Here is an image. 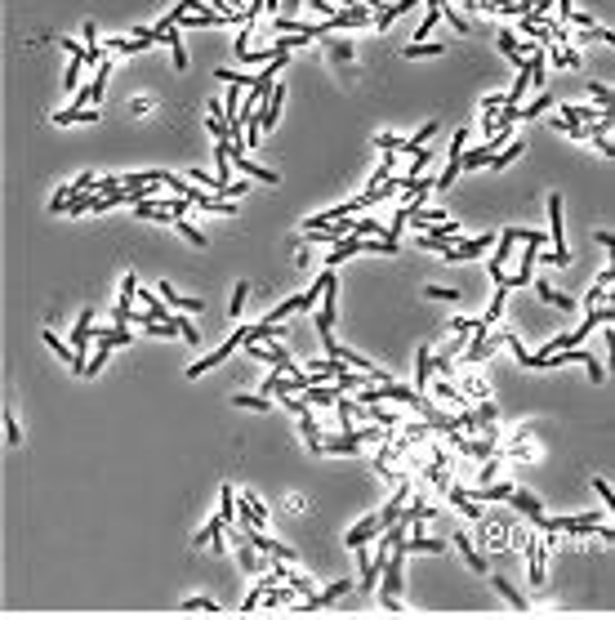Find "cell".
I'll list each match as a JSON object with an SVG mask.
<instances>
[{
	"label": "cell",
	"instance_id": "cell-16",
	"mask_svg": "<svg viewBox=\"0 0 615 620\" xmlns=\"http://www.w3.org/2000/svg\"><path fill=\"white\" fill-rule=\"evenodd\" d=\"M299 424H304V437H308V451H317L321 455V428H317V420H312V406L299 415Z\"/></svg>",
	"mask_w": 615,
	"mask_h": 620
},
{
	"label": "cell",
	"instance_id": "cell-38",
	"mask_svg": "<svg viewBox=\"0 0 615 620\" xmlns=\"http://www.w3.org/2000/svg\"><path fill=\"white\" fill-rule=\"evenodd\" d=\"M584 304H589V308H593V304H607V286H593V290H589V299H584Z\"/></svg>",
	"mask_w": 615,
	"mask_h": 620
},
{
	"label": "cell",
	"instance_id": "cell-36",
	"mask_svg": "<svg viewBox=\"0 0 615 620\" xmlns=\"http://www.w3.org/2000/svg\"><path fill=\"white\" fill-rule=\"evenodd\" d=\"M437 397H446V402H455V406H463V397H455V389H450V384H446V380H441V384H437Z\"/></svg>",
	"mask_w": 615,
	"mask_h": 620
},
{
	"label": "cell",
	"instance_id": "cell-7",
	"mask_svg": "<svg viewBox=\"0 0 615 620\" xmlns=\"http://www.w3.org/2000/svg\"><path fill=\"white\" fill-rule=\"evenodd\" d=\"M156 290H160V299H165L169 308H178V313H196V308H201V299H183V295H178L174 286H169V281H160Z\"/></svg>",
	"mask_w": 615,
	"mask_h": 620
},
{
	"label": "cell",
	"instance_id": "cell-14",
	"mask_svg": "<svg viewBox=\"0 0 615 620\" xmlns=\"http://www.w3.org/2000/svg\"><path fill=\"white\" fill-rule=\"evenodd\" d=\"M495 45H499V50H504L508 59L517 63V68H522V63H526V50H522V45H517V36H513V32H499V41H495Z\"/></svg>",
	"mask_w": 615,
	"mask_h": 620
},
{
	"label": "cell",
	"instance_id": "cell-34",
	"mask_svg": "<svg viewBox=\"0 0 615 620\" xmlns=\"http://www.w3.org/2000/svg\"><path fill=\"white\" fill-rule=\"evenodd\" d=\"M424 295H428V299H459L463 290H441V286H428V290H424Z\"/></svg>",
	"mask_w": 615,
	"mask_h": 620
},
{
	"label": "cell",
	"instance_id": "cell-1",
	"mask_svg": "<svg viewBox=\"0 0 615 620\" xmlns=\"http://www.w3.org/2000/svg\"><path fill=\"white\" fill-rule=\"evenodd\" d=\"M548 228H553V255H544L548 264H571V250H566V223H562V196H548Z\"/></svg>",
	"mask_w": 615,
	"mask_h": 620
},
{
	"label": "cell",
	"instance_id": "cell-33",
	"mask_svg": "<svg viewBox=\"0 0 615 620\" xmlns=\"http://www.w3.org/2000/svg\"><path fill=\"white\" fill-rule=\"evenodd\" d=\"M236 402V406H254V411H268V397H245V393H241V397H232Z\"/></svg>",
	"mask_w": 615,
	"mask_h": 620
},
{
	"label": "cell",
	"instance_id": "cell-17",
	"mask_svg": "<svg viewBox=\"0 0 615 620\" xmlns=\"http://www.w3.org/2000/svg\"><path fill=\"white\" fill-rule=\"evenodd\" d=\"M446 495H450V504H455L459 513H468V518H481L477 504H468V491H463V486H446Z\"/></svg>",
	"mask_w": 615,
	"mask_h": 620
},
{
	"label": "cell",
	"instance_id": "cell-22",
	"mask_svg": "<svg viewBox=\"0 0 615 620\" xmlns=\"http://www.w3.org/2000/svg\"><path fill=\"white\" fill-rule=\"evenodd\" d=\"M406 59H437V54H446V50H441V45L437 41H432V45H406Z\"/></svg>",
	"mask_w": 615,
	"mask_h": 620
},
{
	"label": "cell",
	"instance_id": "cell-19",
	"mask_svg": "<svg viewBox=\"0 0 615 620\" xmlns=\"http://www.w3.org/2000/svg\"><path fill=\"white\" fill-rule=\"evenodd\" d=\"M490 585H495V589H499V594H504V598H508V603H513V607H517V612H526V598H522V594H517V589H513V585H508V580H504V576H495V580H490Z\"/></svg>",
	"mask_w": 615,
	"mask_h": 620
},
{
	"label": "cell",
	"instance_id": "cell-13",
	"mask_svg": "<svg viewBox=\"0 0 615 620\" xmlns=\"http://www.w3.org/2000/svg\"><path fill=\"white\" fill-rule=\"evenodd\" d=\"M90 340H103V344H112V349H121V344H129L134 335H129V331H121V326H116V331H103V326H90Z\"/></svg>",
	"mask_w": 615,
	"mask_h": 620
},
{
	"label": "cell",
	"instance_id": "cell-12",
	"mask_svg": "<svg viewBox=\"0 0 615 620\" xmlns=\"http://www.w3.org/2000/svg\"><path fill=\"white\" fill-rule=\"evenodd\" d=\"M406 9H410V0H397V5H384L379 14H375V27H379V32H388V27H393L397 18L406 14Z\"/></svg>",
	"mask_w": 615,
	"mask_h": 620
},
{
	"label": "cell",
	"instance_id": "cell-18",
	"mask_svg": "<svg viewBox=\"0 0 615 620\" xmlns=\"http://www.w3.org/2000/svg\"><path fill=\"white\" fill-rule=\"evenodd\" d=\"M539 299H548V304H557V308H575V299L571 295H562V290H553V286H548V281H539Z\"/></svg>",
	"mask_w": 615,
	"mask_h": 620
},
{
	"label": "cell",
	"instance_id": "cell-3",
	"mask_svg": "<svg viewBox=\"0 0 615 620\" xmlns=\"http://www.w3.org/2000/svg\"><path fill=\"white\" fill-rule=\"evenodd\" d=\"M495 246V237H459V246H446V250H437L446 264H463V259H472V255H481V250H490Z\"/></svg>",
	"mask_w": 615,
	"mask_h": 620
},
{
	"label": "cell",
	"instance_id": "cell-31",
	"mask_svg": "<svg viewBox=\"0 0 615 620\" xmlns=\"http://www.w3.org/2000/svg\"><path fill=\"white\" fill-rule=\"evenodd\" d=\"M241 567H245V571H259V558H254V549H250L245 540H241Z\"/></svg>",
	"mask_w": 615,
	"mask_h": 620
},
{
	"label": "cell",
	"instance_id": "cell-42",
	"mask_svg": "<svg viewBox=\"0 0 615 620\" xmlns=\"http://www.w3.org/2000/svg\"><path fill=\"white\" fill-rule=\"evenodd\" d=\"M0 509H5V504H0Z\"/></svg>",
	"mask_w": 615,
	"mask_h": 620
},
{
	"label": "cell",
	"instance_id": "cell-2",
	"mask_svg": "<svg viewBox=\"0 0 615 620\" xmlns=\"http://www.w3.org/2000/svg\"><path fill=\"white\" fill-rule=\"evenodd\" d=\"M245 331H250V326H232V335H228V340H223V344H219V349H214L210 357H201V362H192V366H187V375H205V371H214V366H223V362H228V357H232L236 349H241Z\"/></svg>",
	"mask_w": 615,
	"mask_h": 620
},
{
	"label": "cell",
	"instance_id": "cell-21",
	"mask_svg": "<svg viewBox=\"0 0 615 620\" xmlns=\"http://www.w3.org/2000/svg\"><path fill=\"white\" fill-rule=\"evenodd\" d=\"M45 344H50V349H54V353H59V357H63V362H67V366H72V375H76V357H72V349H67V344H63V340H59V335H54V331H45Z\"/></svg>",
	"mask_w": 615,
	"mask_h": 620
},
{
	"label": "cell",
	"instance_id": "cell-23",
	"mask_svg": "<svg viewBox=\"0 0 615 620\" xmlns=\"http://www.w3.org/2000/svg\"><path fill=\"white\" fill-rule=\"evenodd\" d=\"M223 527H228V522H223V518H214V522H205V531L201 535H196V540L192 544H201V549H205V544H214V540H219V531Z\"/></svg>",
	"mask_w": 615,
	"mask_h": 620
},
{
	"label": "cell",
	"instance_id": "cell-27",
	"mask_svg": "<svg viewBox=\"0 0 615 620\" xmlns=\"http://www.w3.org/2000/svg\"><path fill=\"white\" fill-rule=\"evenodd\" d=\"M589 94H593V103H598L602 112H611V90H607V85H598V81H589Z\"/></svg>",
	"mask_w": 615,
	"mask_h": 620
},
{
	"label": "cell",
	"instance_id": "cell-28",
	"mask_svg": "<svg viewBox=\"0 0 615 620\" xmlns=\"http://www.w3.org/2000/svg\"><path fill=\"white\" fill-rule=\"evenodd\" d=\"M232 513H236V491H232V486H223V504H219V518H223V522H232Z\"/></svg>",
	"mask_w": 615,
	"mask_h": 620
},
{
	"label": "cell",
	"instance_id": "cell-11",
	"mask_svg": "<svg viewBox=\"0 0 615 620\" xmlns=\"http://www.w3.org/2000/svg\"><path fill=\"white\" fill-rule=\"evenodd\" d=\"M428 375H432V353L419 349V353H415V380H419V384H415V393L428 389Z\"/></svg>",
	"mask_w": 615,
	"mask_h": 620
},
{
	"label": "cell",
	"instance_id": "cell-20",
	"mask_svg": "<svg viewBox=\"0 0 615 620\" xmlns=\"http://www.w3.org/2000/svg\"><path fill=\"white\" fill-rule=\"evenodd\" d=\"M98 112H85V107H67V112H54V125H72V121H94Z\"/></svg>",
	"mask_w": 615,
	"mask_h": 620
},
{
	"label": "cell",
	"instance_id": "cell-35",
	"mask_svg": "<svg viewBox=\"0 0 615 620\" xmlns=\"http://www.w3.org/2000/svg\"><path fill=\"white\" fill-rule=\"evenodd\" d=\"M593 491H598V495H602V500H607V504H615V491H611L607 482H602V477H593Z\"/></svg>",
	"mask_w": 615,
	"mask_h": 620
},
{
	"label": "cell",
	"instance_id": "cell-8",
	"mask_svg": "<svg viewBox=\"0 0 615 620\" xmlns=\"http://www.w3.org/2000/svg\"><path fill=\"white\" fill-rule=\"evenodd\" d=\"M508 500H513L517 509H522L526 518H531V522H539V518H544V504H539L531 491H517V486H513V495H508Z\"/></svg>",
	"mask_w": 615,
	"mask_h": 620
},
{
	"label": "cell",
	"instance_id": "cell-40",
	"mask_svg": "<svg viewBox=\"0 0 615 620\" xmlns=\"http://www.w3.org/2000/svg\"><path fill=\"white\" fill-rule=\"evenodd\" d=\"M499 103H504V94H486V99H481V112H490V107H499Z\"/></svg>",
	"mask_w": 615,
	"mask_h": 620
},
{
	"label": "cell",
	"instance_id": "cell-6",
	"mask_svg": "<svg viewBox=\"0 0 615 620\" xmlns=\"http://www.w3.org/2000/svg\"><path fill=\"white\" fill-rule=\"evenodd\" d=\"M379 531H384V518H379V513H371L366 522H357V527L344 535V544H348V549H362V544H366V540H375Z\"/></svg>",
	"mask_w": 615,
	"mask_h": 620
},
{
	"label": "cell",
	"instance_id": "cell-30",
	"mask_svg": "<svg viewBox=\"0 0 615 620\" xmlns=\"http://www.w3.org/2000/svg\"><path fill=\"white\" fill-rule=\"evenodd\" d=\"M183 612H219V603H210V598H183Z\"/></svg>",
	"mask_w": 615,
	"mask_h": 620
},
{
	"label": "cell",
	"instance_id": "cell-10",
	"mask_svg": "<svg viewBox=\"0 0 615 620\" xmlns=\"http://www.w3.org/2000/svg\"><path fill=\"white\" fill-rule=\"evenodd\" d=\"M450 326V344H446V357H455L463 344H468V331H472V322H463V317H455V322H446Z\"/></svg>",
	"mask_w": 615,
	"mask_h": 620
},
{
	"label": "cell",
	"instance_id": "cell-15",
	"mask_svg": "<svg viewBox=\"0 0 615 620\" xmlns=\"http://www.w3.org/2000/svg\"><path fill=\"white\" fill-rule=\"evenodd\" d=\"M455 544H459V553H463V558H468V567L486 576V558H481V553H477V549H472V544H468V535L459 531V535H455Z\"/></svg>",
	"mask_w": 615,
	"mask_h": 620
},
{
	"label": "cell",
	"instance_id": "cell-32",
	"mask_svg": "<svg viewBox=\"0 0 615 620\" xmlns=\"http://www.w3.org/2000/svg\"><path fill=\"white\" fill-rule=\"evenodd\" d=\"M67 196H72V192H67V183H63V187H59V192H54V201H50V210H54V214H63V205H67Z\"/></svg>",
	"mask_w": 615,
	"mask_h": 620
},
{
	"label": "cell",
	"instance_id": "cell-29",
	"mask_svg": "<svg viewBox=\"0 0 615 620\" xmlns=\"http://www.w3.org/2000/svg\"><path fill=\"white\" fill-rule=\"evenodd\" d=\"M504 295H508V290L499 286V290H495V299H490V308H486V317H481V322H495V317L504 313Z\"/></svg>",
	"mask_w": 615,
	"mask_h": 620
},
{
	"label": "cell",
	"instance_id": "cell-37",
	"mask_svg": "<svg viewBox=\"0 0 615 620\" xmlns=\"http://www.w3.org/2000/svg\"><path fill=\"white\" fill-rule=\"evenodd\" d=\"M5 437H9V442H18V437H23V433H18V420L9 415V411H5Z\"/></svg>",
	"mask_w": 615,
	"mask_h": 620
},
{
	"label": "cell",
	"instance_id": "cell-25",
	"mask_svg": "<svg viewBox=\"0 0 615 620\" xmlns=\"http://www.w3.org/2000/svg\"><path fill=\"white\" fill-rule=\"evenodd\" d=\"M245 299H250V281H236V290H232V317H241Z\"/></svg>",
	"mask_w": 615,
	"mask_h": 620
},
{
	"label": "cell",
	"instance_id": "cell-39",
	"mask_svg": "<svg viewBox=\"0 0 615 620\" xmlns=\"http://www.w3.org/2000/svg\"><path fill=\"white\" fill-rule=\"evenodd\" d=\"M375 147H384V152H397V138H393V134H379V138H375Z\"/></svg>",
	"mask_w": 615,
	"mask_h": 620
},
{
	"label": "cell",
	"instance_id": "cell-9",
	"mask_svg": "<svg viewBox=\"0 0 615 620\" xmlns=\"http://www.w3.org/2000/svg\"><path fill=\"white\" fill-rule=\"evenodd\" d=\"M339 384H326V389H321V384H308V406H335V397H339Z\"/></svg>",
	"mask_w": 615,
	"mask_h": 620
},
{
	"label": "cell",
	"instance_id": "cell-26",
	"mask_svg": "<svg viewBox=\"0 0 615 620\" xmlns=\"http://www.w3.org/2000/svg\"><path fill=\"white\" fill-rule=\"evenodd\" d=\"M441 18V5H428V14H424V23H419V32H415V41H424V36L432 32V23Z\"/></svg>",
	"mask_w": 615,
	"mask_h": 620
},
{
	"label": "cell",
	"instance_id": "cell-24",
	"mask_svg": "<svg viewBox=\"0 0 615 620\" xmlns=\"http://www.w3.org/2000/svg\"><path fill=\"white\" fill-rule=\"evenodd\" d=\"M174 228H178V232H183V237H187V241H192V246H205V237H201V232H196V228H192V223H187V219H183V214H174Z\"/></svg>",
	"mask_w": 615,
	"mask_h": 620
},
{
	"label": "cell",
	"instance_id": "cell-41",
	"mask_svg": "<svg viewBox=\"0 0 615 620\" xmlns=\"http://www.w3.org/2000/svg\"><path fill=\"white\" fill-rule=\"evenodd\" d=\"M593 143H598V152H602V156H611V152H615V147H611V138H607V134H598V138H593Z\"/></svg>",
	"mask_w": 615,
	"mask_h": 620
},
{
	"label": "cell",
	"instance_id": "cell-5",
	"mask_svg": "<svg viewBox=\"0 0 615 620\" xmlns=\"http://www.w3.org/2000/svg\"><path fill=\"white\" fill-rule=\"evenodd\" d=\"M156 32H160V41H165L169 50H174V68H178V72H187V54H183V32H178V27L169 23V14H165V18H160V23H156Z\"/></svg>",
	"mask_w": 615,
	"mask_h": 620
},
{
	"label": "cell",
	"instance_id": "cell-4",
	"mask_svg": "<svg viewBox=\"0 0 615 620\" xmlns=\"http://www.w3.org/2000/svg\"><path fill=\"white\" fill-rule=\"evenodd\" d=\"M228 165H236V170L250 174V178H259V183H277V170H268V165H254L236 143H228Z\"/></svg>",
	"mask_w": 615,
	"mask_h": 620
}]
</instances>
